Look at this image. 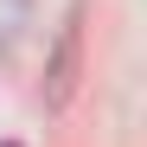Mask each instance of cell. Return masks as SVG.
<instances>
[{
	"instance_id": "obj_1",
	"label": "cell",
	"mask_w": 147,
	"mask_h": 147,
	"mask_svg": "<svg viewBox=\"0 0 147 147\" xmlns=\"http://www.w3.org/2000/svg\"><path fill=\"white\" fill-rule=\"evenodd\" d=\"M77 51H83V32H77V13H70V26L58 32V51H51V64H45V102L51 109H64L70 90H77Z\"/></svg>"
},
{
	"instance_id": "obj_2",
	"label": "cell",
	"mask_w": 147,
	"mask_h": 147,
	"mask_svg": "<svg viewBox=\"0 0 147 147\" xmlns=\"http://www.w3.org/2000/svg\"><path fill=\"white\" fill-rule=\"evenodd\" d=\"M0 147H19V141H0Z\"/></svg>"
}]
</instances>
